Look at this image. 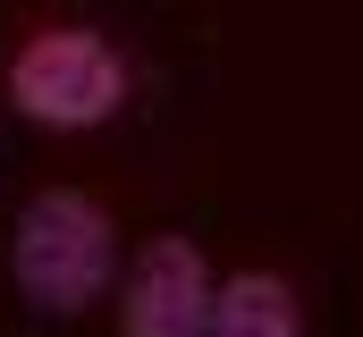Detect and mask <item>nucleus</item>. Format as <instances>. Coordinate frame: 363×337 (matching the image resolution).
<instances>
[{"label": "nucleus", "mask_w": 363, "mask_h": 337, "mask_svg": "<svg viewBox=\"0 0 363 337\" xmlns=\"http://www.w3.org/2000/svg\"><path fill=\"white\" fill-rule=\"evenodd\" d=\"M9 270H17V287H26L34 312H85L93 295L110 287V270H118L110 211H101L93 194H68V185L34 194V202L17 211Z\"/></svg>", "instance_id": "nucleus-1"}, {"label": "nucleus", "mask_w": 363, "mask_h": 337, "mask_svg": "<svg viewBox=\"0 0 363 337\" xmlns=\"http://www.w3.org/2000/svg\"><path fill=\"white\" fill-rule=\"evenodd\" d=\"M9 101L43 127H101L127 101V59L85 25H43L9 59Z\"/></svg>", "instance_id": "nucleus-2"}, {"label": "nucleus", "mask_w": 363, "mask_h": 337, "mask_svg": "<svg viewBox=\"0 0 363 337\" xmlns=\"http://www.w3.org/2000/svg\"><path fill=\"white\" fill-rule=\"evenodd\" d=\"M203 337H304V312H296V287L271 278V270H245L211 295V329Z\"/></svg>", "instance_id": "nucleus-4"}, {"label": "nucleus", "mask_w": 363, "mask_h": 337, "mask_svg": "<svg viewBox=\"0 0 363 337\" xmlns=\"http://www.w3.org/2000/svg\"><path fill=\"white\" fill-rule=\"evenodd\" d=\"M211 270L194 236H152L127 270V304H118V337H203L211 329Z\"/></svg>", "instance_id": "nucleus-3"}]
</instances>
